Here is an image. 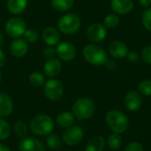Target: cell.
Instances as JSON below:
<instances>
[{"label":"cell","instance_id":"cell-16","mask_svg":"<svg viewBox=\"0 0 151 151\" xmlns=\"http://www.w3.org/2000/svg\"><path fill=\"white\" fill-rule=\"evenodd\" d=\"M108 51L110 55L116 59H122L127 56L128 48L121 41H113L110 43L108 47Z\"/></svg>","mask_w":151,"mask_h":151},{"label":"cell","instance_id":"cell-36","mask_svg":"<svg viewBox=\"0 0 151 151\" xmlns=\"http://www.w3.org/2000/svg\"><path fill=\"white\" fill-rule=\"evenodd\" d=\"M5 63H6V57H5V54H4V52L3 51V50L0 49V69H1L2 67L4 66Z\"/></svg>","mask_w":151,"mask_h":151},{"label":"cell","instance_id":"cell-34","mask_svg":"<svg viewBox=\"0 0 151 151\" xmlns=\"http://www.w3.org/2000/svg\"><path fill=\"white\" fill-rule=\"evenodd\" d=\"M127 58L128 61L133 63V64H138L141 61V55L138 52H136V51L128 52Z\"/></svg>","mask_w":151,"mask_h":151},{"label":"cell","instance_id":"cell-14","mask_svg":"<svg viewBox=\"0 0 151 151\" xmlns=\"http://www.w3.org/2000/svg\"><path fill=\"white\" fill-rule=\"evenodd\" d=\"M62 70V62L57 58L47 59L43 65V73L50 79L57 77Z\"/></svg>","mask_w":151,"mask_h":151},{"label":"cell","instance_id":"cell-2","mask_svg":"<svg viewBox=\"0 0 151 151\" xmlns=\"http://www.w3.org/2000/svg\"><path fill=\"white\" fill-rule=\"evenodd\" d=\"M105 121L111 130L119 134L126 132L129 126L127 116L124 112L117 110L108 111L105 115Z\"/></svg>","mask_w":151,"mask_h":151},{"label":"cell","instance_id":"cell-30","mask_svg":"<svg viewBox=\"0 0 151 151\" xmlns=\"http://www.w3.org/2000/svg\"><path fill=\"white\" fill-rule=\"evenodd\" d=\"M138 91L144 96H151V80H143L138 85Z\"/></svg>","mask_w":151,"mask_h":151},{"label":"cell","instance_id":"cell-26","mask_svg":"<svg viewBox=\"0 0 151 151\" xmlns=\"http://www.w3.org/2000/svg\"><path fill=\"white\" fill-rule=\"evenodd\" d=\"M119 15L115 14V13H110L107 16H105L104 19V26L106 28H115L119 24Z\"/></svg>","mask_w":151,"mask_h":151},{"label":"cell","instance_id":"cell-35","mask_svg":"<svg viewBox=\"0 0 151 151\" xmlns=\"http://www.w3.org/2000/svg\"><path fill=\"white\" fill-rule=\"evenodd\" d=\"M125 151H143V147L142 146L141 143L137 142H134L129 143L126 147Z\"/></svg>","mask_w":151,"mask_h":151},{"label":"cell","instance_id":"cell-18","mask_svg":"<svg viewBox=\"0 0 151 151\" xmlns=\"http://www.w3.org/2000/svg\"><path fill=\"white\" fill-rule=\"evenodd\" d=\"M13 111L12 99L5 93L0 92V118L9 117Z\"/></svg>","mask_w":151,"mask_h":151},{"label":"cell","instance_id":"cell-13","mask_svg":"<svg viewBox=\"0 0 151 151\" xmlns=\"http://www.w3.org/2000/svg\"><path fill=\"white\" fill-rule=\"evenodd\" d=\"M29 45L23 38H16L10 44V52L12 57L16 58H21L28 52Z\"/></svg>","mask_w":151,"mask_h":151},{"label":"cell","instance_id":"cell-10","mask_svg":"<svg viewBox=\"0 0 151 151\" xmlns=\"http://www.w3.org/2000/svg\"><path fill=\"white\" fill-rule=\"evenodd\" d=\"M57 56L59 60L64 62H70L73 60L76 56V48L75 46L67 41L59 42L56 48Z\"/></svg>","mask_w":151,"mask_h":151},{"label":"cell","instance_id":"cell-5","mask_svg":"<svg viewBox=\"0 0 151 151\" xmlns=\"http://www.w3.org/2000/svg\"><path fill=\"white\" fill-rule=\"evenodd\" d=\"M81 26V19L76 13H67L63 15L58 22L59 32L64 35H71L77 33Z\"/></svg>","mask_w":151,"mask_h":151},{"label":"cell","instance_id":"cell-7","mask_svg":"<svg viewBox=\"0 0 151 151\" xmlns=\"http://www.w3.org/2000/svg\"><path fill=\"white\" fill-rule=\"evenodd\" d=\"M4 29L10 37L13 39L20 38L23 36L27 29V24L23 19L19 17H12L5 22Z\"/></svg>","mask_w":151,"mask_h":151},{"label":"cell","instance_id":"cell-3","mask_svg":"<svg viewBox=\"0 0 151 151\" xmlns=\"http://www.w3.org/2000/svg\"><path fill=\"white\" fill-rule=\"evenodd\" d=\"M82 56L88 63L96 66L105 65L108 60L105 50L96 43L86 45L82 50Z\"/></svg>","mask_w":151,"mask_h":151},{"label":"cell","instance_id":"cell-29","mask_svg":"<svg viewBox=\"0 0 151 151\" xmlns=\"http://www.w3.org/2000/svg\"><path fill=\"white\" fill-rule=\"evenodd\" d=\"M14 132H15L16 135L18 137H19V139L26 137L27 135V132H28L27 126L26 125L25 122L19 120L14 125Z\"/></svg>","mask_w":151,"mask_h":151},{"label":"cell","instance_id":"cell-17","mask_svg":"<svg viewBox=\"0 0 151 151\" xmlns=\"http://www.w3.org/2000/svg\"><path fill=\"white\" fill-rule=\"evenodd\" d=\"M42 37L43 42L48 46H56L60 42V33L59 30L55 27H47L43 29Z\"/></svg>","mask_w":151,"mask_h":151},{"label":"cell","instance_id":"cell-25","mask_svg":"<svg viewBox=\"0 0 151 151\" xmlns=\"http://www.w3.org/2000/svg\"><path fill=\"white\" fill-rule=\"evenodd\" d=\"M46 144L51 150H58L62 145V140H61V138L59 137L58 134H50L47 135Z\"/></svg>","mask_w":151,"mask_h":151},{"label":"cell","instance_id":"cell-39","mask_svg":"<svg viewBox=\"0 0 151 151\" xmlns=\"http://www.w3.org/2000/svg\"><path fill=\"white\" fill-rule=\"evenodd\" d=\"M4 35L2 34V32H0V46L4 43Z\"/></svg>","mask_w":151,"mask_h":151},{"label":"cell","instance_id":"cell-8","mask_svg":"<svg viewBox=\"0 0 151 151\" xmlns=\"http://www.w3.org/2000/svg\"><path fill=\"white\" fill-rule=\"evenodd\" d=\"M83 131L79 126H72L66 128L63 134L62 140L68 146H76L83 139Z\"/></svg>","mask_w":151,"mask_h":151},{"label":"cell","instance_id":"cell-40","mask_svg":"<svg viewBox=\"0 0 151 151\" xmlns=\"http://www.w3.org/2000/svg\"><path fill=\"white\" fill-rule=\"evenodd\" d=\"M1 82H2V73L0 72V84H1Z\"/></svg>","mask_w":151,"mask_h":151},{"label":"cell","instance_id":"cell-41","mask_svg":"<svg viewBox=\"0 0 151 151\" xmlns=\"http://www.w3.org/2000/svg\"><path fill=\"white\" fill-rule=\"evenodd\" d=\"M45 1H50V0H45Z\"/></svg>","mask_w":151,"mask_h":151},{"label":"cell","instance_id":"cell-1","mask_svg":"<svg viewBox=\"0 0 151 151\" xmlns=\"http://www.w3.org/2000/svg\"><path fill=\"white\" fill-rule=\"evenodd\" d=\"M55 123L53 119L47 114H39L35 116L30 122L29 129L35 135L47 136L54 130Z\"/></svg>","mask_w":151,"mask_h":151},{"label":"cell","instance_id":"cell-19","mask_svg":"<svg viewBox=\"0 0 151 151\" xmlns=\"http://www.w3.org/2000/svg\"><path fill=\"white\" fill-rule=\"evenodd\" d=\"M27 4L28 0H7L6 2L7 10L13 15H19L24 12Z\"/></svg>","mask_w":151,"mask_h":151},{"label":"cell","instance_id":"cell-33","mask_svg":"<svg viewBox=\"0 0 151 151\" xmlns=\"http://www.w3.org/2000/svg\"><path fill=\"white\" fill-rule=\"evenodd\" d=\"M43 56L50 59V58H53L57 56V51H56V48L52 47V46H47L46 48H44L43 51H42Z\"/></svg>","mask_w":151,"mask_h":151},{"label":"cell","instance_id":"cell-22","mask_svg":"<svg viewBox=\"0 0 151 151\" xmlns=\"http://www.w3.org/2000/svg\"><path fill=\"white\" fill-rule=\"evenodd\" d=\"M54 10L59 12L69 11L74 4V0H50Z\"/></svg>","mask_w":151,"mask_h":151},{"label":"cell","instance_id":"cell-28","mask_svg":"<svg viewBox=\"0 0 151 151\" xmlns=\"http://www.w3.org/2000/svg\"><path fill=\"white\" fill-rule=\"evenodd\" d=\"M11 134V127L4 119L0 118V142L5 141Z\"/></svg>","mask_w":151,"mask_h":151},{"label":"cell","instance_id":"cell-31","mask_svg":"<svg viewBox=\"0 0 151 151\" xmlns=\"http://www.w3.org/2000/svg\"><path fill=\"white\" fill-rule=\"evenodd\" d=\"M142 25L146 30L151 32V7L145 9L142 15Z\"/></svg>","mask_w":151,"mask_h":151},{"label":"cell","instance_id":"cell-11","mask_svg":"<svg viewBox=\"0 0 151 151\" xmlns=\"http://www.w3.org/2000/svg\"><path fill=\"white\" fill-rule=\"evenodd\" d=\"M18 147L19 151H45V147L40 140L29 135L19 139Z\"/></svg>","mask_w":151,"mask_h":151},{"label":"cell","instance_id":"cell-38","mask_svg":"<svg viewBox=\"0 0 151 151\" xmlns=\"http://www.w3.org/2000/svg\"><path fill=\"white\" fill-rule=\"evenodd\" d=\"M0 151H12L11 149L6 146L5 144H3V143H0Z\"/></svg>","mask_w":151,"mask_h":151},{"label":"cell","instance_id":"cell-15","mask_svg":"<svg viewBox=\"0 0 151 151\" xmlns=\"http://www.w3.org/2000/svg\"><path fill=\"white\" fill-rule=\"evenodd\" d=\"M111 8L117 15H127L134 9L133 0H111Z\"/></svg>","mask_w":151,"mask_h":151},{"label":"cell","instance_id":"cell-24","mask_svg":"<svg viewBox=\"0 0 151 151\" xmlns=\"http://www.w3.org/2000/svg\"><path fill=\"white\" fill-rule=\"evenodd\" d=\"M122 142H123V140H122L121 135L119 134H115V133L111 134L107 140V145L111 150H118L121 147Z\"/></svg>","mask_w":151,"mask_h":151},{"label":"cell","instance_id":"cell-9","mask_svg":"<svg viewBox=\"0 0 151 151\" xmlns=\"http://www.w3.org/2000/svg\"><path fill=\"white\" fill-rule=\"evenodd\" d=\"M107 28L101 23H93L86 30L87 38L93 43L101 42L106 38Z\"/></svg>","mask_w":151,"mask_h":151},{"label":"cell","instance_id":"cell-21","mask_svg":"<svg viewBox=\"0 0 151 151\" xmlns=\"http://www.w3.org/2000/svg\"><path fill=\"white\" fill-rule=\"evenodd\" d=\"M105 147V140L101 135L93 136L87 143L85 151H104Z\"/></svg>","mask_w":151,"mask_h":151},{"label":"cell","instance_id":"cell-37","mask_svg":"<svg viewBox=\"0 0 151 151\" xmlns=\"http://www.w3.org/2000/svg\"><path fill=\"white\" fill-rule=\"evenodd\" d=\"M139 4L142 7L147 9L149 7H150L151 5V0H138Z\"/></svg>","mask_w":151,"mask_h":151},{"label":"cell","instance_id":"cell-32","mask_svg":"<svg viewBox=\"0 0 151 151\" xmlns=\"http://www.w3.org/2000/svg\"><path fill=\"white\" fill-rule=\"evenodd\" d=\"M141 58L145 63L151 65V45H148L142 49Z\"/></svg>","mask_w":151,"mask_h":151},{"label":"cell","instance_id":"cell-4","mask_svg":"<svg viewBox=\"0 0 151 151\" xmlns=\"http://www.w3.org/2000/svg\"><path fill=\"white\" fill-rule=\"evenodd\" d=\"M96 111L94 101L88 97L78 98L73 105V113L78 119L83 120L90 119Z\"/></svg>","mask_w":151,"mask_h":151},{"label":"cell","instance_id":"cell-6","mask_svg":"<svg viewBox=\"0 0 151 151\" xmlns=\"http://www.w3.org/2000/svg\"><path fill=\"white\" fill-rule=\"evenodd\" d=\"M43 92L45 96L50 101H58L62 98L65 92L63 83L53 78L49 79L43 85Z\"/></svg>","mask_w":151,"mask_h":151},{"label":"cell","instance_id":"cell-20","mask_svg":"<svg viewBox=\"0 0 151 151\" xmlns=\"http://www.w3.org/2000/svg\"><path fill=\"white\" fill-rule=\"evenodd\" d=\"M75 121V117L73 113L70 111H63L59 113L56 119V123L57 125L61 127V128H68L73 125Z\"/></svg>","mask_w":151,"mask_h":151},{"label":"cell","instance_id":"cell-23","mask_svg":"<svg viewBox=\"0 0 151 151\" xmlns=\"http://www.w3.org/2000/svg\"><path fill=\"white\" fill-rule=\"evenodd\" d=\"M28 81L29 83L35 88H40L44 85L45 83V77L44 75L40 73V72H33L30 73L28 77Z\"/></svg>","mask_w":151,"mask_h":151},{"label":"cell","instance_id":"cell-27","mask_svg":"<svg viewBox=\"0 0 151 151\" xmlns=\"http://www.w3.org/2000/svg\"><path fill=\"white\" fill-rule=\"evenodd\" d=\"M40 35L37 30L34 28H27L24 35L23 39L29 44V43H35L38 42Z\"/></svg>","mask_w":151,"mask_h":151},{"label":"cell","instance_id":"cell-12","mask_svg":"<svg viewBox=\"0 0 151 151\" xmlns=\"http://www.w3.org/2000/svg\"><path fill=\"white\" fill-rule=\"evenodd\" d=\"M142 104V98L139 92L132 90L127 93L124 98V105L130 111H137Z\"/></svg>","mask_w":151,"mask_h":151}]
</instances>
